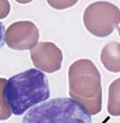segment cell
<instances>
[{
  "label": "cell",
  "instance_id": "277c9868",
  "mask_svg": "<svg viewBox=\"0 0 120 123\" xmlns=\"http://www.w3.org/2000/svg\"><path fill=\"white\" fill-rule=\"evenodd\" d=\"M84 24L91 34L98 37L110 35L120 23V9L108 1H96L86 8Z\"/></svg>",
  "mask_w": 120,
  "mask_h": 123
},
{
  "label": "cell",
  "instance_id": "52a82bcc",
  "mask_svg": "<svg viewBox=\"0 0 120 123\" xmlns=\"http://www.w3.org/2000/svg\"><path fill=\"white\" fill-rule=\"evenodd\" d=\"M108 111L113 116L120 115V78L114 80L109 87Z\"/></svg>",
  "mask_w": 120,
  "mask_h": 123
},
{
  "label": "cell",
  "instance_id": "9c48e42d",
  "mask_svg": "<svg viewBox=\"0 0 120 123\" xmlns=\"http://www.w3.org/2000/svg\"><path fill=\"white\" fill-rule=\"evenodd\" d=\"M117 31H118V32H119L120 36V27H117Z\"/></svg>",
  "mask_w": 120,
  "mask_h": 123
},
{
  "label": "cell",
  "instance_id": "3957f363",
  "mask_svg": "<svg viewBox=\"0 0 120 123\" xmlns=\"http://www.w3.org/2000/svg\"><path fill=\"white\" fill-rule=\"evenodd\" d=\"M23 123H91L89 112L72 98L59 97L31 108Z\"/></svg>",
  "mask_w": 120,
  "mask_h": 123
},
{
  "label": "cell",
  "instance_id": "6da1fadb",
  "mask_svg": "<svg viewBox=\"0 0 120 123\" xmlns=\"http://www.w3.org/2000/svg\"><path fill=\"white\" fill-rule=\"evenodd\" d=\"M47 76L37 69H30L11 77L4 86L2 96L11 113L21 115L50 97Z\"/></svg>",
  "mask_w": 120,
  "mask_h": 123
},
{
  "label": "cell",
  "instance_id": "7a4b0ae2",
  "mask_svg": "<svg viewBox=\"0 0 120 123\" xmlns=\"http://www.w3.org/2000/svg\"><path fill=\"white\" fill-rule=\"evenodd\" d=\"M70 95L89 112L96 115L101 110L102 88L100 72L88 59L72 64L68 70Z\"/></svg>",
  "mask_w": 120,
  "mask_h": 123
},
{
  "label": "cell",
  "instance_id": "ba28073f",
  "mask_svg": "<svg viewBox=\"0 0 120 123\" xmlns=\"http://www.w3.org/2000/svg\"><path fill=\"white\" fill-rule=\"evenodd\" d=\"M5 42V27L3 23L0 22V49L2 48Z\"/></svg>",
  "mask_w": 120,
  "mask_h": 123
},
{
  "label": "cell",
  "instance_id": "5b68a950",
  "mask_svg": "<svg viewBox=\"0 0 120 123\" xmlns=\"http://www.w3.org/2000/svg\"><path fill=\"white\" fill-rule=\"evenodd\" d=\"M42 49L43 57L40 69L48 73H53L61 69L63 55L61 50L53 43H40Z\"/></svg>",
  "mask_w": 120,
  "mask_h": 123
},
{
  "label": "cell",
  "instance_id": "8992f818",
  "mask_svg": "<svg viewBox=\"0 0 120 123\" xmlns=\"http://www.w3.org/2000/svg\"><path fill=\"white\" fill-rule=\"evenodd\" d=\"M101 61L108 71H120V43L113 41L107 43L102 49Z\"/></svg>",
  "mask_w": 120,
  "mask_h": 123
}]
</instances>
